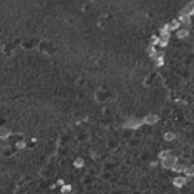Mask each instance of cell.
Returning <instances> with one entry per match:
<instances>
[{
  "instance_id": "1",
  "label": "cell",
  "mask_w": 194,
  "mask_h": 194,
  "mask_svg": "<svg viewBox=\"0 0 194 194\" xmlns=\"http://www.w3.org/2000/svg\"><path fill=\"white\" fill-rule=\"evenodd\" d=\"M144 124V119L142 118H130L127 122H124L123 124V128L127 130H137Z\"/></svg>"
},
{
  "instance_id": "2",
  "label": "cell",
  "mask_w": 194,
  "mask_h": 194,
  "mask_svg": "<svg viewBox=\"0 0 194 194\" xmlns=\"http://www.w3.org/2000/svg\"><path fill=\"white\" fill-rule=\"evenodd\" d=\"M177 162H178V158L172 154L168 158H166V159L162 161V167L165 168V170H173V167H175Z\"/></svg>"
},
{
  "instance_id": "3",
  "label": "cell",
  "mask_w": 194,
  "mask_h": 194,
  "mask_svg": "<svg viewBox=\"0 0 194 194\" xmlns=\"http://www.w3.org/2000/svg\"><path fill=\"white\" fill-rule=\"evenodd\" d=\"M142 119H144V124H146V126H154L158 123V120H159L157 114H147Z\"/></svg>"
},
{
  "instance_id": "4",
  "label": "cell",
  "mask_w": 194,
  "mask_h": 194,
  "mask_svg": "<svg viewBox=\"0 0 194 194\" xmlns=\"http://www.w3.org/2000/svg\"><path fill=\"white\" fill-rule=\"evenodd\" d=\"M159 35H161V39H166V40H170L171 38V31H170V25H165L163 27H161L159 30Z\"/></svg>"
},
{
  "instance_id": "5",
  "label": "cell",
  "mask_w": 194,
  "mask_h": 194,
  "mask_svg": "<svg viewBox=\"0 0 194 194\" xmlns=\"http://www.w3.org/2000/svg\"><path fill=\"white\" fill-rule=\"evenodd\" d=\"M186 177H184V176H177L175 177L172 180V184H173V186H176V188H182V186H185L186 185Z\"/></svg>"
},
{
  "instance_id": "6",
  "label": "cell",
  "mask_w": 194,
  "mask_h": 194,
  "mask_svg": "<svg viewBox=\"0 0 194 194\" xmlns=\"http://www.w3.org/2000/svg\"><path fill=\"white\" fill-rule=\"evenodd\" d=\"M154 62H155L157 68H162V66L165 65V53H163V52H158L157 56L154 57Z\"/></svg>"
},
{
  "instance_id": "7",
  "label": "cell",
  "mask_w": 194,
  "mask_h": 194,
  "mask_svg": "<svg viewBox=\"0 0 194 194\" xmlns=\"http://www.w3.org/2000/svg\"><path fill=\"white\" fill-rule=\"evenodd\" d=\"M186 167H188V165L185 162H180L178 161L176 165H175V167H173V172H176V173H181V172H185V170H186Z\"/></svg>"
},
{
  "instance_id": "8",
  "label": "cell",
  "mask_w": 194,
  "mask_h": 194,
  "mask_svg": "<svg viewBox=\"0 0 194 194\" xmlns=\"http://www.w3.org/2000/svg\"><path fill=\"white\" fill-rule=\"evenodd\" d=\"M12 133V131L7 128V127H2V130H0V139L2 140H7L9 136H11Z\"/></svg>"
},
{
  "instance_id": "9",
  "label": "cell",
  "mask_w": 194,
  "mask_h": 194,
  "mask_svg": "<svg viewBox=\"0 0 194 194\" xmlns=\"http://www.w3.org/2000/svg\"><path fill=\"white\" fill-rule=\"evenodd\" d=\"M178 21H180V23L184 25V26H190V23H192L190 17H189V16H182V14L178 16Z\"/></svg>"
},
{
  "instance_id": "10",
  "label": "cell",
  "mask_w": 194,
  "mask_h": 194,
  "mask_svg": "<svg viewBox=\"0 0 194 194\" xmlns=\"http://www.w3.org/2000/svg\"><path fill=\"white\" fill-rule=\"evenodd\" d=\"M176 36H177V39H185L186 36H189V30L188 29H180L176 33Z\"/></svg>"
},
{
  "instance_id": "11",
  "label": "cell",
  "mask_w": 194,
  "mask_h": 194,
  "mask_svg": "<svg viewBox=\"0 0 194 194\" xmlns=\"http://www.w3.org/2000/svg\"><path fill=\"white\" fill-rule=\"evenodd\" d=\"M146 52H147V56H149L150 58H153V60H154V57H155V56H157V53H158V50L155 49V47H153V45H147Z\"/></svg>"
},
{
  "instance_id": "12",
  "label": "cell",
  "mask_w": 194,
  "mask_h": 194,
  "mask_svg": "<svg viewBox=\"0 0 194 194\" xmlns=\"http://www.w3.org/2000/svg\"><path fill=\"white\" fill-rule=\"evenodd\" d=\"M176 139V135L173 133V132L171 131H168V132H165V135H163V140L165 141H168V142H171Z\"/></svg>"
},
{
  "instance_id": "13",
  "label": "cell",
  "mask_w": 194,
  "mask_h": 194,
  "mask_svg": "<svg viewBox=\"0 0 194 194\" xmlns=\"http://www.w3.org/2000/svg\"><path fill=\"white\" fill-rule=\"evenodd\" d=\"M168 25H170V31H175V30H177V31H178V30H180V29H178V26H180L181 23H180L178 19H172V21Z\"/></svg>"
},
{
  "instance_id": "14",
  "label": "cell",
  "mask_w": 194,
  "mask_h": 194,
  "mask_svg": "<svg viewBox=\"0 0 194 194\" xmlns=\"http://www.w3.org/2000/svg\"><path fill=\"white\" fill-rule=\"evenodd\" d=\"M85 166V162L83 158H76V159L74 161V167L78 168V170H80V168H83Z\"/></svg>"
},
{
  "instance_id": "15",
  "label": "cell",
  "mask_w": 194,
  "mask_h": 194,
  "mask_svg": "<svg viewBox=\"0 0 194 194\" xmlns=\"http://www.w3.org/2000/svg\"><path fill=\"white\" fill-rule=\"evenodd\" d=\"M170 155H172V151L171 150H162V151H159V154H158V158H159L161 161H163V159H166V158H168Z\"/></svg>"
},
{
  "instance_id": "16",
  "label": "cell",
  "mask_w": 194,
  "mask_h": 194,
  "mask_svg": "<svg viewBox=\"0 0 194 194\" xmlns=\"http://www.w3.org/2000/svg\"><path fill=\"white\" fill-rule=\"evenodd\" d=\"M184 173L186 175V177H194V165H189Z\"/></svg>"
},
{
  "instance_id": "17",
  "label": "cell",
  "mask_w": 194,
  "mask_h": 194,
  "mask_svg": "<svg viewBox=\"0 0 194 194\" xmlns=\"http://www.w3.org/2000/svg\"><path fill=\"white\" fill-rule=\"evenodd\" d=\"M159 40H161V38L158 36V35H151V38H150V40H149V45H153V47H155V45H159Z\"/></svg>"
},
{
  "instance_id": "18",
  "label": "cell",
  "mask_w": 194,
  "mask_h": 194,
  "mask_svg": "<svg viewBox=\"0 0 194 194\" xmlns=\"http://www.w3.org/2000/svg\"><path fill=\"white\" fill-rule=\"evenodd\" d=\"M71 189H73V186L69 185V184H65L64 186H61V193H62V194H69L71 192Z\"/></svg>"
},
{
  "instance_id": "19",
  "label": "cell",
  "mask_w": 194,
  "mask_h": 194,
  "mask_svg": "<svg viewBox=\"0 0 194 194\" xmlns=\"http://www.w3.org/2000/svg\"><path fill=\"white\" fill-rule=\"evenodd\" d=\"M25 146H26V142H25L23 140H18V141L16 142V149H18V150L25 149Z\"/></svg>"
},
{
  "instance_id": "20",
  "label": "cell",
  "mask_w": 194,
  "mask_h": 194,
  "mask_svg": "<svg viewBox=\"0 0 194 194\" xmlns=\"http://www.w3.org/2000/svg\"><path fill=\"white\" fill-rule=\"evenodd\" d=\"M159 38H161V36H159ZM168 42H170V40H166V39H161V40H159V47H162V48L167 47V45H168Z\"/></svg>"
},
{
  "instance_id": "21",
  "label": "cell",
  "mask_w": 194,
  "mask_h": 194,
  "mask_svg": "<svg viewBox=\"0 0 194 194\" xmlns=\"http://www.w3.org/2000/svg\"><path fill=\"white\" fill-rule=\"evenodd\" d=\"M57 184H58V185H61V186H64L65 185V181L62 180V178H60V180L57 181Z\"/></svg>"
}]
</instances>
